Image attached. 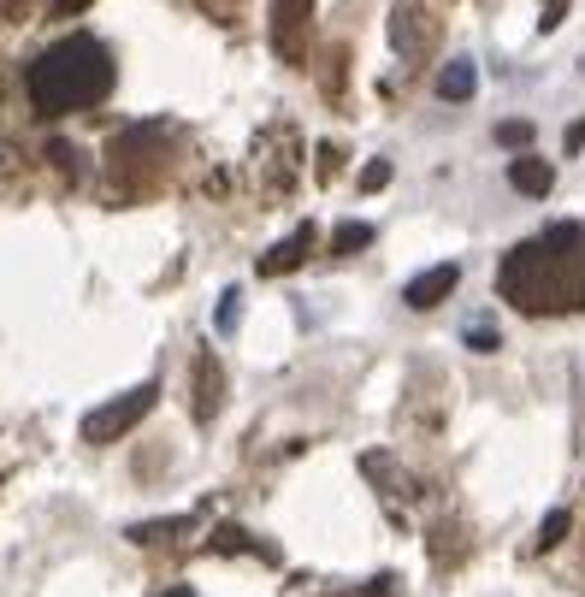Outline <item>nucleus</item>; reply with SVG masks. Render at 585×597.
I'll list each match as a JSON object with an SVG mask.
<instances>
[{"mask_svg": "<svg viewBox=\"0 0 585 597\" xmlns=\"http://www.w3.org/2000/svg\"><path fill=\"white\" fill-rule=\"evenodd\" d=\"M497 290L521 314L585 308V226H550L544 237L509 249V261L497 266Z\"/></svg>", "mask_w": 585, "mask_h": 597, "instance_id": "obj_1", "label": "nucleus"}, {"mask_svg": "<svg viewBox=\"0 0 585 597\" xmlns=\"http://www.w3.org/2000/svg\"><path fill=\"white\" fill-rule=\"evenodd\" d=\"M113 95V54L107 42L95 36H65L54 42L48 54L30 60V107L42 118H65V113H83L95 101Z\"/></svg>", "mask_w": 585, "mask_h": 597, "instance_id": "obj_2", "label": "nucleus"}, {"mask_svg": "<svg viewBox=\"0 0 585 597\" xmlns=\"http://www.w3.org/2000/svg\"><path fill=\"white\" fill-rule=\"evenodd\" d=\"M154 397H160V379H143L136 390H125V397H113L107 408H95V415L83 420V438H90V443H118L154 408Z\"/></svg>", "mask_w": 585, "mask_h": 597, "instance_id": "obj_3", "label": "nucleus"}, {"mask_svg": "<svg viewBox=\"0 0 585 597\" xmlns=\"http://www.w3.org/2000/svg\"><path fill=\"white\" fill-rule=\"evenodd\" d=\"M307 30H314V0H272V54L284 65L307 60Z\"/></svg>", "mask_w": 585, "mask_h": 597, "instance_id": "obj_4", "label": "nucleus"}, {"mask_svg": "<svg viewBox=\"0 0 585 597\" xmlns=\"http://www.w3.org/2000/svg\"><path fill=\"white\" fill-rule=\"evenodd\" d=\"M390 42H397V54H403V60H426V54H432V42H438L432 12H420V7H397V12H390Z\"/></svg>", "mask_w": 585, "mask_h": 597, "instance_id": "obj_5", "label": "nucleus"}, {"mask_svg": "<svg viewBox=\"0 0 585 597\" xmlns=\"http://www.w3.org/2000/svg\"><path fill=\"white\" fill-rule=\"evenodd\" d=\"M456 284H461V266H456V261H443V266H432V272H420V279L403 290V302L426 314V308H438V302H450V290H456Z\"/></svg>", "mask_w": 585, "mask_h": 597, "instance_id": "obj_6", "label": "nucleus"}, {"mask_svg": "<svg viewBox=\"0 0 585 597\" xmlns=\"http://www.w3.org/2000/svg\"><path fill=\"white\" fill-rule=\"evenodd\" d=\"M307 254H314V226H296V231H290L279 249H267V254H261V279H279V272H296V266L307 261Z\"/></svg>", "mask_w": 585, "mask_h": 597, "instance_id": "obj_7", "label": "nucleus"}, {"mask_svg": "<svg viewBox=\"0 0 585 597\" xmlns=\"http://www.w3.org/2000/svg\"><path fill=\"white\" fill-rule=\"evenodd\" d=\"M226 402V373H219V355H196V420L208 426Z\"/></svg>", "mask_w": 585, "mask_h": 597, "instance_id": "obj_8", "label": "nucleus"}, {"mask_svg": "<svg viewBox=\"0 0 585 597\" xmlns=\"http://www.w3.org/2000/svg\"><path fill=\"white\" fill-rule=\"evenodd\" d=\"M509 184L521 196H550L556 190V166L539 160V155H521V160H509Z\"/></svg>", "mask_w": 585, "mask_h": 597, "instance_id": "obj_9", "label": "nucleus"}, {"mask_svg": "<svg viewBox=\"0 0 585 597\" xmlns=\"http://www.w3.org/2000/svg\"><path fill=\"white\" fill-rule=\"evenodd\" d=\"M479 90V72H473V60H450L438 72V101H473Z\"/></svg>", "mask_w": 585, "mask_h": 597, "instance_id": "obj_10", "label": "nucleus"}, {"mask_svg": "<svg viewBox=\"0 0 585 597\" xmlns=\"http://www.w3.org/2000/svg\"><path fill=\"white\" fill-rule=\"evenodd\" d=\"M373 243V226H361V219H349V226H337L332 237V254H355V249H367Z\"/></svg>", "mask_w": 585, "mask_h": 597, "instance_id": "obj_11", "label": "nucleus"}, {"mask_svg": "<svg viewBox=\"0 0 585 597\" xmlns=\"http://www.w3.org/2000/svg\"><path fill=\"white\" fill-rule=\"evenodd\" d=\"M567 526H574V515H567V509H550L544 526H539V544H544V551H550V544H562V538H567Z\"/></svg>", "mask_w": 585, "mask_h": 597, "instance_id": "obj_12", "label": "nucleus"}, {"mask_svg": "<svg viewBox=\"0 0 585 597\" xmlns=\"http://www.w3.org/2000/svg\"><path fill=\"white\" fill-rule=\"evenodd\" d=\"M497 143H503V148H526L532 125H526V118H503V125H497Z\"/></svg>", "mask_w": 585, "mask_h": 597, "instance_id": "obj_13", "label": "nucleus"}, {"mask_svg": "<svg viewBox=\"0 0 585 597\" xmlns=\"http://www.w3.org/2000/svg\"><path fill=\"white\" fill-rule=\"evenodd\" d=\"M237 320H243V290H226L219 296V332H237Z\"/></svg>", "mask_w": 585, "mask_h": 597, "instance_id": "obj_14", "label": "nucleus"}, {"mask_svg": "<svg viewBox=\"0 0 585 597\" xmlns=\"http://www.w3.org/2000/svg\"><path fill=\"white\" fill-rule=\"evenodd\" d=\"M468 349H479V355L497 349V326H491V320H473V326H468Z\"/></svg>", "mask_w": 585, "mask_h": 597, "instance_id": "obj_15", "label": "nucleus"}, {"mask_svg": "<svg viewBox=\"0 0 585 597\" xmlns=\"http://www.w3.org/2000/svg\"><path fill=\"white\" fill-rule=\"evenodd\" d=\"M208 19H219V24H237V12H243V0H196Z\"/></svg>", "mask_w": 585, "mask_h": 597, "instance_id": "obj_16", "label": "nucleus"}, {"mask_svg": "<svg viewBox=\"0 0 585 597\" xmlns=\"http://www.w3.org/2000/svg\"><path fill=\"white\" fill-rule=\"evenodd\" d=\"M567 19V0H539V30H556Z\"/></svg>", "mask_w": 585, "mask_h": 597, "instance_id": "obj_17", "label": "nucleus"}, {"mask_svg": "<svg viewBox=\"0 0 585 597\" xmlns=\"http://www.w3.org/2000/svg\"><path fill=\"white\" fill-rule=\"evenodd\" d=\"M390 184V160H373L367 172H361V190H385Z\"/></svg>", "mask_w": 585, "mask_h": 597, "instance_id": "obj_18", "label": "nucleus"}, {"mask_svg": "<svg viewBox=\"0 0 585 597\" xmlns=\"http://www.w3.org/2000/svg\"><path fill=\"white\" fill-rule=\"evenodd\" d=\"M337 597H397V579H373V586H361V591H337Z\"/></svg>", "mask_w": 585, "mask_h": 597, "instance_id": "obj_19", "label": "nucleus"}, {"mask_svg": "<svg viewBox=\"0 0 585 597\" xmlns=\"http://www.w3.org/2000/svg\"><path fill=\"white\" fill-rule=\"evenodd\" d=\"M337 160H343V155H337L332 143H325V148H320V178H332V172H337Z\"/></svg>", "mask_w": 585, "mask_h": 597, "instance_id": "obj_20", "label": "nucleus"}, {"mask_svg": "<svg viewBox=\"0 0 585 597\" xmlns=\"http://www.w3.org/2000/svg\"><path fill=\"white\" fill-rule=\"evenodd\" d=\"M574 148H585V118H579V125H567V155H574Z\"/></svg>", "mask_w": 585, "mask_h": 597, "instance_id": "obj_21", "label": "nucleus"}, {"mask_svg": "<svg viewBox=\"0 0 585 597\" xmlns=\"http://www.w3.org/2000/svg\"><path fill=\"white\" fill-rule=\"evenodd\" d=\"M83 7H95V0H54V12H83Z\"/></svg>", "mask_w": 585, "mask_h": 597, "instance_id": "obj_22", "label": "nucleus"}, {"mask_svg": "<svg viewBox=\"0 0 585 597\" xmlns=\"http://www.w3.org/2000/svg\"><path fill=\"white\" fill-rule=\"evenodd\" d=\"M166 597H196V591H184V586H178V591H166Z\"/></svg>", "mask_w": 585, "mask_h": 597, "instance_id": "obj_23", "label": "nucleus"}]
</instances>
